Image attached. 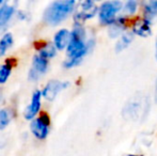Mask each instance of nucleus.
Returning <instances> with one entry per match:
<instances>
[{"label":"nucleus","instance_id":"obj_1","mask_svg":"<svg viewBox=\"0 0 157 156\" xmlns=\"http://www.w3.org/2000/svg\"><path fill=\"white\" fill-rule=\"evenodd\" d=\"M95 40L87 38V32L83 25L74 24L73 30L71 31V41L66 51L67 59L64 61L63 67L65 69H72L82 62L88 54L93 49Z\"/></svg>","mask_w":157,"mask_h":156},{"label":"nucleus","instance_id":"obj_2","mask_svg":"<svg viewBox=\"0 0 157 156\" xmlns=\"http://www.w3.org/2000/svg\"><path fill=\"white\" fill-rule=\"evenodd\" d=\"M76 1L63 0V1L52 2L44 12V21L48 25L56 26L66 19L76 8Z\"/></svg>","mask_w":157,"mask_h":156},{"label":"nucleus","instance_id":"obj_3","mask_svg":"<svg viewBox=\"0 0 157 156\" xmlns=\"http://www.w3.org/2000/svg\"><path fill=\"white\" fill-rule=\"evenodd\" d=\"M124 2L112 0V1L101 2L98 8V19L103 26L109 27L121 15Z\"/></svg>","mask_w":157,"mask_h":156},{"label":"nucleus","instance_id":"obj_4","mask_svg":"<svg viewBox=\"0 0 157 156\" xmlns=\"http://www.w3.org/2000/svg\"><path fill=\"white\" fill-rule=\"evenodd\" d=\"M98 8L99 6H97L94 1L80 2L74 15V23L78 25H83L86 21L93 18L95 15L98 14Z\"/></svg>","mask_w":157,"mask_h":156},{"label":"nucleus","instance_id":"obj_5","mask_svg":"<svg viewBox=\"0 0 157 156\" xmlns=\"http://www.w3.org/2000/svg\"><path fill=\"white\" fill-rule=\"evenodd\" d=\"M49 127L50 119L46 113H43L40 117L35 118L34 120L31 121V124H30L31 133L34 135V137L40 140H43L47 137L49 134Z\"/></svg>","mask_w":157,"mask_h":156},{"label":"nucleus","instance_id":"obj_6","mask_svg":"<svg viewBox=\"0 0 157 156\" xmlns=\"http://www.w3.org/2000/svg\"><path fill=\"white\" fill-rule=\"evenodd\" d=\"M153 24L149 21L143 18L141 15H138L135 18L132 19V25H130V31L140 38H149L153 33Z\"/></svg>","mask_w":157,"mask_h":156},{"label":"nucleus","instance_id":"obj_7","mask_svg":"<svg viewBox=\"0 0 157 156\" xmlns=\"http://www.w3.org/2000/svg\"><path fill=\"white\" fill-rule=\"evenodd\" d=\"M132 19V18H127V17L121 16L120 15L119 18L112 25H110L108 27V36H109V38L118 40L123 33H125L126 31L130 30Z\"/></svg>","mask_w":157,"mask_h":156},{"label":"nucleus","instance_id":"obj_8","mask_svg":"<svg viewBox=\"0 0 157 156\" xmlns=\"http://www.w3.org/2000/svg\"><path fill=\"white\" fill-rule=\"evenodd\" d=\"M149 105V102L145 98L142 101V98H132L130 103H127L124 108V113L129 116L130 119H137L141 115H147V106Z\"/></svg>","mask_w":157,"mask_h":156},{"label":"nucleus","instance_id":"obj_9","mask_svg":"<svg viewBox=\"0 0 157 156\" xmlns=\"http://www.w3.org/2000/svg\"><path fill=\"white\" fill-rule=\"evenodd\" d=\"M48 69V60L43 57H41L39 54L33 57L31 69L29 71V79L32 81L37 80L41 76L47 72Z\"/></svg>","mask_w":157,"mask_h":156},{"label":"nucleus","instance_id":"obj_10","mask_svg":"<svg viewBox=\"0 0 157 156\" xmlns=\"http://www.w3.org/2000/svg\"><path fill=\"white\" fill-rule=\"evenodd\" d=\"M70 86L68 81H61V80H50L47 85L45 86V88L42 91L43 96L47 101H54L56 98V96L60 93L61 91H63L64 89Z\"/></svg>","mask_w":157,"mask_h":156},{"label":"nucleus","instance_id":"obj_11","mask_svg":"<svg viewBox=\"0 0 157 156\" xmlns=\"http://www.w3.org/2000/svg\"><path fill=\"white\" fill-rule=\"evenodd\" d=\"M42 96H43V94H42V91H40V90H36V91L33 92L30 104L28 105L25 112H24V117H25L26 120H34L35 116L39 113L40 109H41Z\"/></svg>","mask_w":157,"mask_h":156},{"label":"nucleus","instance_id":"obj_12","mask_svg":"<svg viewBox=\"0 0 157 156\" xmlns=\"http://www.w3.org/2000/svg\"><path fill=\"white\" fill-rule=\"evenodd\" d=\"M141 16L151 24L157 23V0L141 2Z\"/></svg>","mask_w":157,"mask_h":156},{"label":"nucleus","instance_id":"obj_13","mask_svg":"<svg viewBox=\"0 0 157 156\" xmlns=\"http://www.w3.org/2000/svg\"><path fill=\"white\" fill-rule=\"evenodd\" d=\"M71 41V31L65 28L60 29L54 36V45L58 50H63L67 48Z\"/></svg>","mask_w":157,"mask_h":156},{"label":"nucleus","instance_id":"obj_14","mask_svg":"<svg viewBox=\"0 0 157 156\" xmlns=\"http://www.w3.org/2000/svg\"><path fill=\"white\" fill-rule=\"evenodd\" d=\"M135 36H136L130 30H128L125 33H123L120 38L117 40L116 45H114V50H116L117 54H120V52L124 51L125 49H127L132 45V42H134Z\"/></svg>","mask_w":157,"mask_h":156},{"label":"nucleus","instance_id":"obj_15","mask_svg":"<svg viewBox=\"0 0 157 156\" xmlns=\"http://www.w3.org/2000/svg\"><path fill=\"white\" fill-rule=\"evenodd\" d=\"M139 10H141V2L136 0H128L123 4V10L121 16L127 17V18H134L138 16Z\"/></svg>","mask_w":157,"mask_h":156},{"label":"nucleus","instance_id":"obj_16","mask_svg":"<svg viewBox=\"0 0 157 156\" xmlns=\"http://www.w3.org/2000/svg\"><path fill=\"white\" fill-rule=\"evenodd\" d=\"M14 6L8 3H4L0 6V29L6 27V24L10 21L12 15L14 14Z\"/></svg>","mask_w":157,"mask_h":156},{"label":"nucleus","instance_id":"obj_17","mask_svg":"<svg viewBox=\"0 0 157 156\" xmlns=\"http://www.w3.org/2000/svg\"><path fill=\"white\" fill-rule=\"evenodd\" d=\"M13 59H9L8 61L0 65V83L6 82V80L10 77L11 73H12V67H13Z\"/></svg>","mask_w":157,"mask_h":156},{"label":"nucleus","instance_id":"obj_18","mask_svg":"<svg viewBox=\"0 0 157 156\" xmlns=\"http://www.w3.org/2000/svg\"><path fill=\"white\" fill-rule=\"evenodd\" d=\"M57 50L58 49H57L56 46L54 45V43H46L45 45L40 49L39 55L48 60V59H52L56 56Z\"/></svg>","mask_w":157,"mask_h":156},{"label":"nucleus","instance_id":"obj_19","mask_svg":"<svg viewBox=\"0 0 157 156\" xmlns=\"http://www.w3.org/2000/svg\"><path fill=\"white\" fill-rule=\"evenodd\" d=\"M13 44V36L11 33H6L0 39V58L4 56L6 50L12 46Z\"/></svg>","mask_w":157,"mask_h":156},{"label":"nucleus","instance_id":"obj_20","mask_svg":"<svg viewBox=\"0 0 157 156\" xmlns=\"http://www.w3.org/2000/svg\"><path fill=\"white\" fill-rule=\"evenodd\" d=\"M11 121V115L10 111L6 109L0 110V129H4L9 125Z\"/></svg>","mask_w":157,"mask_h":156},{"label":"nucleus","instance_id":"obj_21","mask_svg":"<svg viewBox=\"0 0 157 156\" xmlns=\"http://www.w3.org/2000/svg\"><path fill=\"white\" fill-rule=\"evenodd\" d=\"M153 101L157 105V77L155 80V86H154V92H153Z\"/></svg>","mask_w":157,"mask_h":156},{"label":"nucleus","instance_id":"obj_22","mask_svg":"<svg viewBox=\"0 0 157 156\" xmlns=\"http://www.w3.org/2000/svg\"><path fill=\"white\" fill-rule=\"evenodd\" d=\"M155 59H156V62H157V34H156V38H155Z\"/></svg>","mask_w":157,"mask_h":156},{"label":"nucleus","instance_id":"obj_23","mask_svg":"<svg viewBox=\"0 0 157 156\" xmlns=\"http://www.w3.org/2000/svg\"><path fill=\"white\" fill-rule=\"evenodd\" d=\"M126 156H141V155H138V154H127Z\"/></svg>","mask_w":157,"mask_h":156},{"label":"nucleus","instance_id":"obj_24","mask_svg":"<svg viewBox=\"0 0 157 156\" xmlns=\"http://www.w3.org/2000/svg\"><path fill=\"white\" fill-rule=\"evenodd\" d=\"M3 4H4L3 1H1V0H0V6H3Z\"/></svg>","mask_w":157,"mask_h":156}]
</instances>
